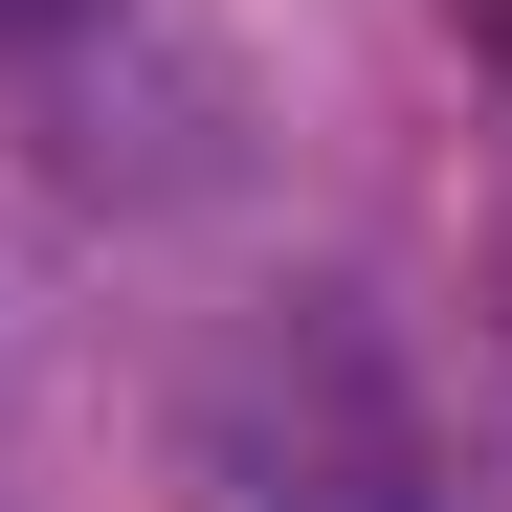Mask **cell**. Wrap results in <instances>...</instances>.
<instances>
[{
	"mask_svg": "<svg viewBox=\"0 0 512 512\" xmlns=\"http://www.w3.org/2000/svg\"><path fill=\"white\" fill-rule=\"evenodd\" d=\"M0 23H23V45H45V23H67V0H0Z\"/></svg>",
	"mask_w": 512,
	"mask_h": 512,
	"instance_id": "1",
	"label": "cell"
}]
</instances>
